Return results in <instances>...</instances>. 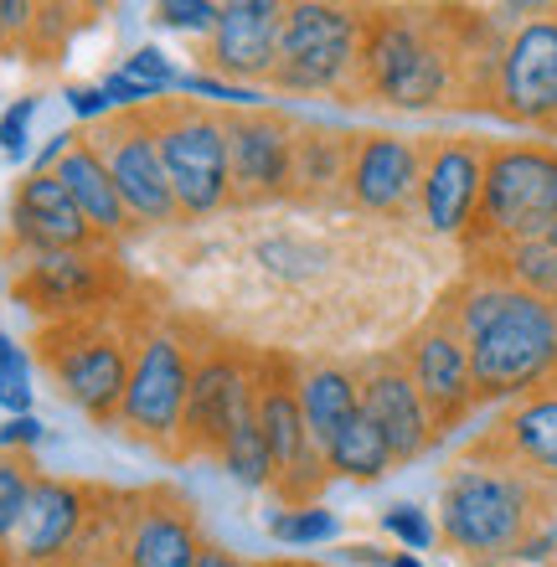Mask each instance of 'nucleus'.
I'll return each instance as SVG.
<instances>
[{
    "mask_svg": "<svg viewBox=\"0 0 557 567\" xmlns=\"http://www.w3.org/2000/svg\"><path fill=\"white\" fill-rule=\"evenodd\" d=\"M341 557L362 567H388V553H377V547H341Z\"/></svg>",
    "mask_w": 557,
    "mask_h": 567,
    "instance_id": "a19ab883",
    "label": "nucleus"
},
{
    "mask_svg": "<svg viewBox=\"0 0 557 567\" xmlns=\"http://www.w3.org/2000/svg\"><path fill=\"white\" fill-rule=\"evenodd\" d=\"M37 109H42L37 93H21V99H11L0 109V155L11 165H21L31 155V120H37Z\"/></svg>",
    "mask_w": 557,
    "mask_h": 567,
    "instance_id": "473e14b6",
    "label": "nucleus"
},
{
    "mask_svg": "<svg viewBox=\"0 0 557 567\" xmlns=\"http://www.w3.org/2000/svg\"><path fill=\"white\" fill-rule=\"evenodd\" d=\"M423 181V140L392 130H351L347 155V207L367 217H419Z\"/></svg>",
    "mask_w": 557,
    "mask_h": 567,
    "instance_id": "f3484780",
    "label": "nucleus"
},
{
    "mask_svg": "<svg viewBox=\"0 0 557 567\" xmlns=\"http://www.w3.org/2000/svg\"><path fill=\"white\" fill-rule=\"evenodd\" d=\"M52 176L68 186L73 207L89 217V227L109 243V248H120V243L135 233V217L124 212L120 186H114V176H109L104 155H99V145H93L89 135L73 140V150H68V155L58 161V171H52Z\"/></svg>",
    "mask_w": 557,
    "mask_h": 567,
    "instance_id": "b1692460",
    "label": "nucleus"
},
{
    "mask_svg": "<svg viewBox=\"0 0 557 567\" xmlns=\"http://www.w3.org/2000/svg\"><path fill=\"white\" fill-rule=\"evenodd\" d=\"M357 388H362V413L377 423V433L388 439L398 464L423 460V454L439 444L434 419H429V408H423V398H419V388H413V377H408V361L398 346L372 351V357L357 361Z\"/></svg>",
    "mask_w": 557,
    "mask_h": 567,
    "instance_id": "412c9836",
    "label": "nucleus"
},
{
    "mask_svg": "<svg viewBox=\"0 0 557 567\" xmlns=\"http://www.w3.org/2000/svg\"><path fill=\"white\" fill-rule=\"evenodd\" d=\"M155 145L166 161L171 192L182 207V223H207L223 207H233V171H227V124L223 109L196 99H161L151 104Z\"/></svg>",
    "mask_w": 557,
    "mask_h": 567,
    "instance_id": "6e6552de",
    "label": "nucleus"
},
{
    "mask_svg": "<svg viewBox=\"0 0 557 567\" xmlns=\"http://www.w3.org/2000/svg\"><path fill=\"white\" fill-rule=\"evenodd\" d=\"M0 567H11V557H6V553H0Z\"/></svg>",
    "mask_w": 557,
    "mask_h": 567,
    "instance_id": "a18cd8bd",
    "label": "nucleus"
},
{
    "mask_svg": "<svg viewBox=\"0 0 557 567\" xmlns=\"http://www.w3.org/2000/svg\"><path fill=\"white\" fill-rule=\"evenodd\" d=\"M196 567H258V563H248V557L227 553V547H212V542H207V553L196 557Z\"/></svg>",
    "mask_w": 557,
    "mask_h": 567,
    "instance_id": "ea45409f",
    "label": "nucleus"
},
{
    "mask_svg": "<svg viewBox=\"0 0 557 567\" xmlns=\"http://www.w3.org/2000/svg\"><path fill=\"white\" fill-rule=\"evenodd\" d=\"M254 419L274 454V495H279V511L320 506V491H326L331 470H326V454L316 449V439L305 429V413H300V357L258 346Z\"/></svg>",
    "mask_w": 557,
    "mask_h": 567,
    "instance_id": "9d476101",
    "label": "nucleus"
},
{
    "mask_svg": "<svg viewBox=\"0 0 557 567\" xmlns=\"http://www.w3.org/2000/svg\"><path fill=\"white\" fill-rule=\"evenodd\" d=\"M506 27L512 16L465 6H367L357 104L398 114H491Z\"/></svg>",
    "mask_w": 557,
    "mask_h": 567,
    "instance_id": "f257e3e1",
    "label": "nucleus"
},
{
    "mask_svg": "<svg viewBox=\"0 0 557 567\" xmlns=\"http://www.w3.org/2000/svg\"><path fill=\"white\" fill-rule=\"evenodd\" d=\"M37 464L31 454H0V553L11 557V542H16V526L27 516V501H31V485H37Z\"/></svg>",
    "mask_w": 557,
    "mask_h": 567,
    "instance_id": "c85d7f7f",
    "label": "nucleus"
},
{
    "mask_svg": "<svg viewBox=\"0 0 557 567\" xmlns=\"http://www.w3.org/2000/svg\"><path fill=\"white\" fill-rule=\"evenodd\" d=\"M99 491L104 485H89V480L37 475L27 516L11 542V567H68L93 506H99Z\"/></svg>",
    "mask_w": 557,
    "mask_h": 567,
    "instance_id": "aec40b11",
    "label": "nucleus"
},
{
    "mask_svg": "<svg viewBox=\"0 0 557 567\" xmlns=\"http://www.w3.org/2000/svg\"><path fill=\"white\" fill-rule=\"evenodd\" d=\"M151 305H114L99 315H78L58 326H37V361L52 377V388L68 408H78L89 423L114 429L130 388V367H135L140 330L151 326Z\"/></svg>",
    "mask_w": 557,
    "mask_h": 567,
    "instance_id": "20e7f679",
    "label": "nucleus"
},
{
    "mask_svg": "<svg viewBox=\"0 0 557 567\" xmlns=\"http://www.w3.org/2000/svg\"><path fill=\"white\" fill-rule=\"evenodd\" d=\"M207 553L196 506L176 485H145L124 491V532L120 567H196Z\"/></svg>",
    "mask_w": 557,
    "mask_h": 567,
    "instance_id": "a211bd4d",
    "label": "nucleus"
},
{
    "mask_svg": "<svg viewBox=\"0 0 557 567\" xmlns=\"http://www.w3.org/2000/svg\"><path fill=\"white\" fill-rule=\"evenodd\" d=\"M73 140H78V130H58V135H47V145L31 155V171H58V161L73 150Z\"/></svg>",
    "mask_w": 557,
    "mask_h": 567,
    "instance_id": "58836bf2",
    "label": "nucleus"
},
{
    "mask_svg": "<svg viewBox=\"0 0 557 567\" xmlns=\"http://www.w3.org/2000/svg\"><path fill=\"white\" fill-rule=\"evenodd\" d=\"M62 104H68V114H73V120H83V124L114 120V104H109V93L99 89V83H68Z\"/></svg>",
    "mask_w": 557,
    "mask_h": 567,
    "instance_id": "e433bc0d",
    "label": "nucleus"
},
{
    "mask_svg": "<svg viewBox=\"0 0 557 567\" xmlns=\"http://www.w3.org/2000/svg\"><path fill=\"white\" fill-rule=\"evenodd\" d=\"M11 248L21 258L37 254H83L109 248L89 227V217L73 207V196L52 171H27L11 192Z\"/></svg>",
    "mask_w": 557,
    "mask_h": 567,
    "instance_id": "4be33fe9",
    "label": "nucleus"
},
{
    "mask_svg": "<svg viewBox=\"0 0 557 567\" xmlns=\"http://www.w3.org/2000/svg\"><path fill=\"white\" fill-rule=\"evenodd\" d=\"M362 31H367V6L295 0L285 11L279 68H274L269 89L289 93V99H336V104H357Z\"/></svg>",
    "mask_w": 557,
    "mask_h": 567,
    "instance_id": "0eeeda50",
    "label": "nucleus"
},
{
    "mask_svg": "<svg viewBox=\"0 0 557 567\" xmlns=\"http://www.w3.org/2000/svg\"><path fill=\"white\" fill-rule=\"evenodd\" d=\"M37 444H47V423L37 413H21V419L0 423V454H31Z\"/></svg>",
    "mask_w": 557,
    "mask_h": 567,
    "instance_id": "4c0bfd02",
    "label": "nucleus"
},
{
    "mask_svg": "<svg viewBox=\"0 0 557 567\" xmlns=\"http://www.w3.org/2000/svg\"><path fill=\"white\" fill-rule=\"evenodd\" d=\"M217 0H155V27L166 31H186V37H202L207 42L212 27H217Z\"/></svg>",
    "mask_w": 557,
    "mask_h": 567,
    "instance_id": "72a5a7b5",
    "label": "nucleus"
},
{
    "mask_svg": "<svg viewBox=\"0 0 557 567\" xmlns=\"http://www.w3.org/2000/svg\"><path fill=\"white\" fill-rule=\"evenodd\" d=\"M120 68L135 78L140 89H151L155 99H171V93L182 89V68H176V58H171L166 47H135Z\"/></svg>",
    "mask_w": 557,
    "mask_h": 567,
    "instance_id": "2f4dec72",
    "label": "nucleus"
},
{
    "mask_svg": "<svg viewBox=\"0 0 557 567\" xmlns=\"http://www.w3.org/2000/svg\"><path fill=\"white\" fill-rule=\"evenodd\" d=\"M300 413L316 449L326 454V444L362 413L357 367H347V361H300Z\"/></svg>",
    "mask_w": 557,
    "mask_h": 567,
    "instance_id": "a878e982",
    "label": "nucleus"
},
{
    "mask_svg": "<svg viewBox=\"0 0 557 567\" xmlns=\"http://www.w3.org/2000/svg\"><path fill=\"white\" fill-rule=\"evenodd\" d=\"M11 295L42 326H58V320H78V315H99L124 305L130 299V274H124L114 248L37 254V258H21Z\"/></svg>",
    "mask_w": 557,
    "mask_h": 567,
    "instance_id": "f8f14e48",
    "label": "nucleus"
},
{
    "mask_svg": "<svg viewBox=\"0 0 557 567\" xmlns=\"http://www.w3.org/2000/svg\"><path fill=\"white\" fill-rule=\"evenodd\" d=\"M258 567H289V563H258Z\"/></svg>",
    "mask_w": 557,
    "mask_h": 567,
    "instance_id": "37998d69",
    "label": "nucleus"
},
{
    "mask_svg": "<svg viewBox=\"0 0 557 567\" xmlns=\"http://www.w3.org/2000/svg\"><path fill=\"white\" fill-rule=\"evenodd\" d=\"M423 140V181H419V223L434 238H465L485 192V155L491 140L481 135H419Z\"/></svg>",
    "mask_w": 557,
    "mask_h": 567,
    "instance_id": "dca6fc26",
    "label": "nucleus"
},
{
    "mask_svg": "<svg viewBox=\"0 0 557 567\" xmlns=\"http://www.w3.org/2000/svg\"><path fill=\"white\" fill-rule=\"evenodd\" d=\"M227 171H233V207H269L289 202L295 181V135L300 120L285 109H227Z\"/></svg>",
    "mask_w": 557,
    "mask_h": 567,
    "instance_id": "2eb2a0df",
    "label": "nucleus"
},
{
    "mask_svg": "<svg viewBox=\"0 0 557 567\" xmlns=\"http://www.w3.org/2000/svg\"><path fill=\"white\" fill-rule=\"evenodd\" d=\"M289 567H320V563H289Z\"/></svg>",
    "mask_w": 557,
    "mask_h": 567,
    "instance_id": "c03bdc74",
    "label": "nucleus"
},
{
    "mask_svg": "<svg viewBox=\"0 0 557 567\" xmlns=\"http://www.w3.org/2000/svg\"><path fill=\"white\" fill-rule=\"evenodd\" d=\"M31 398H37V388H31L27 346L16 341L11 330H0V413L21 419V413H31Z\"/></svg>",
    "mask_w": 557,
    "mask_h": 567,
    "instance_id": "c756f323",
    "label": "nucleus"
},
{
    "mask_svg": "<svg viewBox=\"0 0 557 567\" xmlns=\"http://www.w3.org/2000/svg\"><path fill=\"white\" fill-rule=\"evenodd\" d=\"M382 532H388L392 542H403V553H429L439 542V526L429 522V511L408 506V501H398V506L382 511Z\"/></svg>",
    "mask_w": 557,
    "mask_h": 567,
    "instance_id": "f704fd0d",
    "label": "nucleus"
},
{
    "mask_svg": "<svg viewBox=\"0 0 557 567\" xmlns=\"http://www.w3.org/2000/svg\"><path fill=\"white\" fill-rule=\"evenodd\" d=\"M326 470H331L336 480L377 485L382 475H392V470H398V460H392L388 439L377 433V423L367 419V413H357V419H351L347 429H341L331 444H326Z\"/></svg>",
    "mask_w": 557,
    "mask_h": 567,
    "instance_id": "bb28decb",
    "label": "nucleus"
},
{
    "mask_svg": "<svg viewBox=\"0 0 557 567\" xmlns=\"http://www.w3.org/2000/svg\"><path fill=\"white\" fill-rule=\"evenodd\" d=\"M336 532H341V522L326 506H295L269 516V537L285 547H320V542H336Z\"/></svg>",
    "mask_w": 557,
    "mask_h": 567,
    "instance_id": "7c9ffc66",
    "label": "nucleus"
},
{
    "mask_svg": "<svg viewBox=\"0 0 557 567\" xmlns=\"http://www.w3.org/2000/svg\"><path fill=\"white\" fill-rule=\"evenodd\" d=\"M347 155H351V130L300 120V135H295V181H289V202H310V207L347 202Z\"/></svg>",
    "mask_w": 557,
    "mask_h": 567,
    "instance_id": "393cba45",
    "label": "nucleus"
},
{
    "mask_svg": "<svg viewBox=\"0 0 557 567\" xmlns=\"http://www.w3.org/2000/svg\"><path fill=\"white\" fill-rule=\"evenodd\" d=\"M470 449H481L491 460L512 464L527 480L557 491V382L506 403V413L481 439H470Z\"/></svg>",
    "mask_w": 557,
    "mask_h": 567,
    "instance_id": "5701e85b",
    "label": "nucleus"
},
{
    "mask_svg": "<svg viewBox=\"0 0 557 567\" xmlns=\"http://www.w3.org/2000/svg\"><path fill=\"white\" fill-rule=\"evenodd\" d=\"M398 351H403L408 377H413V388H419L439 439L454 433L481 408V398H475V372H470V346L444 305H434V310L423 315L419 326L403 336Z\"/></svg>",
    "mask_w": 557,
    "mask_h": 567,
    "instance_id": "4468645a",
    "label": "nucleus"
},
{
    "mask_svg": "<svg viewBox=\"0 0 557 567\" xmlns=\"http://www.w3.org/2000/svg\"><path fill=\"white\" fill-rule=\"evenodd\" d=\"M491 114L516 130H537L557 145V6H532L512 16L496 62Z\"/></svg>",
    "mask_w": 557,
    "mask_h": 567,
    "instance_id": "9b49d317",
    "label": "nucleus"
},
{
    "mask_svg": "<svg viewBox=\"0 0 557 567\" xmlns=\"http://www.w3.org/2000/svg\"><path fill=\"white\" fill-rule=\"evenodd\" d=\"M89 140L99 145V155H104L109 176L120 186V202H124V212L135 217V227H176L182 223L166 161H161V145H155L151 109H130V114H114V120L93 124Z\"/></svg>",
    "mask_w": 557,
    "mask_h": 567,
    "instance_id": "ddd939ff",
    "label": "nucleus"
},
{
    "mask_svg": "<svg viewBox=\"0 0 557 567\" xmlns=\"http://www.w3.org/2000/svg\"><path fill=\"white\" fill-rule=\"evenodd\" d=\"M557 227V145L547 140H491L485 192L470 233L460 238L465 258H485L516 243H537Z\"/></svg>",
    "mask_w": 557,
    "mask_h": 567,
    "instance_id": "39448f33",
    "label": "nucleus"
},
{
    "mask_svg": "<svg viewBox=\"0 0 557 567\" xmlns=\"http://www.w3.org/2000/svg\"><path fill=\"white\" fill-rule=\"evenodd\" d=\"M196 336H202V326L186 320V315H151V326L140 330L130 388H124L120 419H114V429L130 444L155 449L161 460H176V449H182Z\"/></svg>",
    "mask_w": 557,
    "mask_h": 567,
    "instance_id": "423d86ee",
    "label": "nucleus"
},
{
    "mask_svg": "<svg viewBox=\"0 0 557 567\" xmlns=\"http://www.w3.org/2000/svg\"><path fill=\"white\" fill-rule=\"evenodd\" d=\"M547 567H557V557H553V563H547Z\"/></svg>",
    "mask_w": 557,
    "mask_h": 567,
    "instance_id": "de8ad7c7",
    "label": "nucleus"
},
{
    "mask_svg": "<svg viewBox=\"0 0 557 567\" xmlns=\"http://www.w3.org/2000/svg\"><path fill=\"white\" fill-rule=\"evenodd\" d=\"M37 42V6L31 0H0V52H21Z\"/></svg>",
    "mask_w": 557,
    "mask_h": 567,
    "instance_id": "c9c22d12",
    "label": "nucleus"
},
{
    "mask_svg": "<svg viewBox=\"0 0 557 567\" xmlns=\"http://www.w3.org/2000/svg\"><path fill=\"white\" fill-rule=\"evenodd\" d=\"M547 243H553V248H557V227H553V233H547Z\"/></svg>",
    "mask_w": 557,
    "mask_h": 567,
    "instance_id": "79ce46f5",
    "label": "nucleus"
},
{
    "mask_svg": "<svg viewBox=\"0 0 557 567\" xmlns=\"http://www.w3.org/2000/svg\"><path fill=\"white\" fill-rule=\"evenodd\" d=\"M217 470L233 485H243V491H274V454H269V439H264L258 419H248L227 439V449L217 454Z\"/></svg>",
    "mask_w": 557,
    "mask_h": 567,
    "instance_id": "cd10ccee",
    "label": "nucleus"
},
{
    "mask_svg": "<svg viewBox=\"0 0 557 567\" xmlns=\"http://www.w3.org/2000/svg\"><path fill=\"white\" fill-rule=\"evenodd\" d=\"M0 258H6V238H0Z\"/></svg>",
    "mask_w": 557,
    "mask_h": 567,
    "instance_id": "49530a36",
    "label": "nucleus"
},
{
    "mask_svg": "<svg viewBox=\"0 0 557 567\" xmlns=\"http://www.w3.org/2000/svg\"><path fill=\"white\" fill-rule=\"evenodd\" d=\"M470 346V372L481 403H516L557 382V299L527 295L470 264L439 295Z\"/></svg>",
    "mask_w": 557,
    "mask_h": 567,
    "instance_id": "f03ea898",
    "label": "nucleus"
},
{
    "mask_svg": "<svg viewBox=\"0 0 557 567\" xmlns=\"http://www.w3.org/2000/svg\"><path fill=\"white\" fill-rule=\"evenodd\" d=\"M254 388H258V346H243L233 336H217V330L202 326L176 460H217L227 439L254 419Z\"/></svg>",
    "mask_w": 557,
    "mask_h": 567,
    "instance_id": "1a4fd4ad",
    "label": "nucleus"
},
{
    "mask_svg": "<svg viewBox=\"0 0 557 567\" xmlns=\"http://www.w3.org/2000/svg\"><path fill=\"white\" fill-rule=\"evenodd\" d=\"M285 0H223L217 27L202 42V62L212 78L243 83V89H269L279 68V37H285Z\"/></svg>",
    "mask_w": 557,
    "mask_h": 567,
    "instance_id": "6ab92c4d",
    "label": "nucleus"
},
{
    "mask_svg": "<svg viewBox=\"0 0 557 567\" xmlns=\"http://www.w3.org/2000/svg\"><path fill=\"white\" fill-rule=\"evenodd\" d=\"M547 526H557V491L527 480L481 449H460L439 485V542L470 567L516 563Z\"/></svg>",
    "mask_w": 557,
    "mask_h": 567,
    "instance_id": "7ed1b4c3",
    "label": "nucleus"
}]
</instances>
